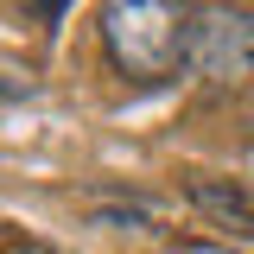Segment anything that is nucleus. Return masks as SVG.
<instances>
[{
  "mask_svg": "<svg viewBox=\"0 0 254 254\" xmlns=\"http://www.w3.org/2000/svg\"><path fill=\"white\" fill-rule=\"evenodd\" d=\"M197 0H102L95 6V38L115 76L159 89L185 76V32Z\"/></svg>",
  "mask_w": 254,
  "mask_h": 254,
  "instance_id": "1",
  "label": "nucleus"
},
{
  "mask_svg": "<svg viewBox=\"0 0 254 254\" xmlns=\"http://www.w3.org/2000/svg\"><path fill=\"white\" fill-rule=\"evenodd\" d=\"M185 76L197 83H242L254 76V6L197 0L185 32Z\"/></svg>",
  "mask_w": 254,
  "mask_h": 254,
  "instance_id": "2",
  "label": "nucleus"
},
{
  "mask_svg": "<svg viewBox=\"0 0 254 254\" xmlns=\"http://www.w3.org/2000/svg\"><path fill=\"white\" fill-rule=\"evenodd\" d=\"M185 197L216 222V229H235V235H254V178H216V172H190Z\"/></svg>",
  "mask_w": 254,
  "mask_h": 254,
  "instance_id": "3",
  "label": "nucleus"
},
{
  "mask_svg": "<svg viewBox=\"0 0 254 254\" xmlns=\"http://www.w3.org/2000/svg\"><path fill=\"white\" fill-rule=\"evenodd\" d=\"M32 13H38V19H45V26H58L64 13H70V0H26Z\"/></svg>",
  "mask_w": 254,
  "mask_h": 254,
  "instance_id": "4",
  "label": "nucleus"
}]
</instances>
